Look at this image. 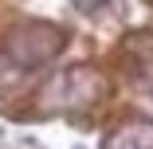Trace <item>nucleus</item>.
<instances>
[{
    "instance_id": "obj_1",
    "label": "nucleus",
    "mask_w": 153,
    "mask_h": 149,
    "mask_svg": "<svg viewBox=\"0 0 153 149\" xmlns=\"http://www.w3.org/2000/svg\"><path fill=\"white\" fill-rule=\"evenodd\" d=\"M59 51H63V32L59 27H51V24H24L20 32L8 36V47L0 51V59L16 75H27L36 67H47Z\"/></svg>"
},
{
    "instance_id": "obj_2",
    "label": "nucleus",
    "mask_w": 153,
    "mask_h": 149,
    "mask_svg": "<svg viewBox=\"0 0 153 149\" xmlns=\"http://www.w3.org/2000/svg\"><path fill=\"white\" fill-rule=\"evenodd\" d=\"M102 94V75L94 67H71L43 86V106L51 110H82Z\"/></svg>"
},
{
    "instance_id": "obj_3",
    "label": "nucleus",
    "mask_w": 153,
    "mask_h": 149,
    "mask_svg": "<svg viewBox=\"0 0 153 149\" xmlns=\"http://www.w3.org/2000/svg\"><path fill=\"white\" fill-rule=\"evenodd\" d=\"M102 149H153V122H126V126H118Z\"/></svg>"
},
{
    "instance_id": "obj_4",
    "label": "nucleus",
    "mask_w": 153,
    "mask_h": 149,
    "mask_svg": "<svg viewBox=\"0 0 153 149\" xmlns=\"http://www.w3.org/2000/svg\"><path fill=\"white\" fill-rule=\"evenodd\" d=\"M94 4H102V0H75V8H94Z\"/></svg>"
}]
</instances>
